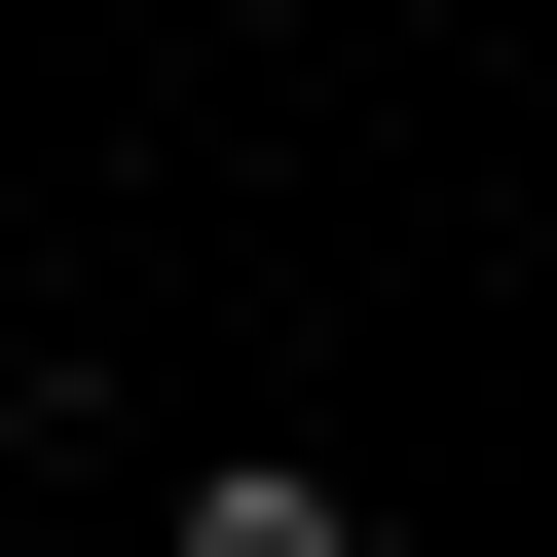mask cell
<instances>
[{"instance_id":"obj_1","label":"cell","mask_w":557,"mask_h":557,"mask_svg":"<svg viewBox=\"0 0 557 557\" xmlns=\"http://www.w3.org/2000/svg\"><path fill=\"white\" fill-rule=\"evenodd\" d=\"M186 557H372V520H335L298 446H260V483H186Z\"/></svg>"}]
</instances>
